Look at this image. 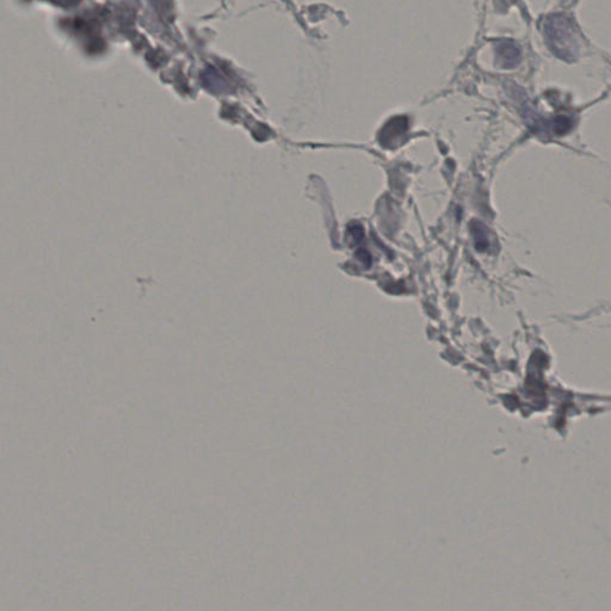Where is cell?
<instances>
[]
</instances>
